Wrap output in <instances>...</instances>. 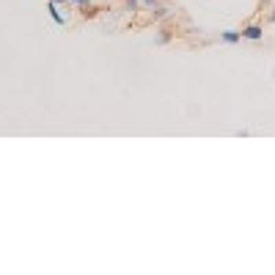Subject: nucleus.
<instances>
[{
    "mask_svg": "<svg viewBox=\"0 0 275 275\" xmlns=\"http://www.w3.org/2000/svg\"><path fill=\"white\" fill-rule=\"evenodd\" d=\"M143 6H146V9H157V6H160V0H143Z\"/></svg>",
    "mask_w": 275,
    "mask_h": 275,
    "instance_id": "nucleus-9",
    "label": "nucleus"
},
{
    "mask_svg": "<svg viewBox=\"0 0 275 275\" xmlns=\"http://www.w3.org/2000/svg\"><path fill=\"white\" fill-rule=\"evenodd\" d=\"M267 22H272V25H275V3H272V9L267 11Z\"/></svg>",
    "mask_w": 275,
    "mask_h": 275,
    "instance_id": "nucleus-10",
    "label": "nucleus"
},
{
    "mask_svg": "<svg viewBox=\"0 0 275 275\" xmlns=\"http://www.w3.org/2000/svg\"><path fill=\"white\" fill-rule=\"evenodd\" d=\"M140 9H143V0H124V11L130 14H138Z\"/></svg>",
    "mask_w": 275,
    "mask_h": 275,
    "instance_id": "nucleus-7",
    "label": "nucleus"
},
{
    "mask_svg": "<svg viewBox=\"0 0 275 275\" xmlns=\"http://www.w3.org/2000/svg\"><path fill=\"white\" fill-rule=\"evenodd\" d=\"M220 42H226V44H237V42H242V30H234V28L223 30V33H220Z\"/></svg>",
    "mask_w": 275,
    "mask_h": 275,
    "instance_id": "nucleus-4",
    "label": "nucleus"
},
{
    "mask_svg": "<svg viewBox=\"0 0 275 275\" xmlns=\"http://www.w3.org/2000/svg\"><path fill=\"white\" fill-rule=\"evenodd\" d=\"M171 42H173V30H171V28H160L157 36H154V44H157V47H165V44H171Z\"/></svg>",
    "mask_w": 275,
    "mask_h": 275,
    "instance_id": "nucleus-3",
    "label": "nucleus"
},
{
    "mask_svg": "<svg viewBox=\"0 0 275 275\" xmlns=\"http://www.w3.org/2000/svg\"><path fill=\"white\" fill-rule=\"evenodd\" d=\"M47 11H50L52 22H55L58 28H66V17L61 14V6H55V3H50V0H47Z\"/></svg>",
    "mask_w": 275,
    "mask_h": 275,
    "instance_id": "nucleus-2",
    "label": "nucleus"
},
{
    "mask_svg": "<svg viewBox=\"0 0 275 275\" xmlns=\"http://www.w3.org/2000/svg\"><path fill=\"white\" fill-rule=\"evenodd\" d=\"M171 17V9H165V6H157V9H151V19L154 22H163V19Z\"/></svg>",
    "mask_w": 275,
    "mask_h": 275,
    "instance_id": "nucleus-5",
    "label": "nucleus"
},
{
    "mask_svg": "<svg viewBox=\"0 0 275 275\" xmlns=\"http://www.w3.org/2000/svg\"><path fill=\"white\" fill-rule=\"evenodd\" d=\"M267 3H272V0H261V6H267Z\"/></svg>",
    "mask_w": 275,
    "mask_h": 275,
    "instance_id": "nucleus-12",
    "label": "nucleus"
},
{
    "mask_svg": "<svg viewBox=\"0 0 275 275\" xmlns=\"http://www.w3.org/2000/svg\"><path fill=\"white\" fill-rule=\"evenodd\" d=\"M69 3H72V6H75V9H85V6H88V3H91V0H69Z\"/></svg>",
    "mask_w": 275,
    "mask_h": 275,
    "instance_id": "nucleus-8",
    "label": "nucleus"
},
{
    "mask_svg": "<svg viewBox=\"0 0 275 275\" xmlns=\"http://www.w3.org/2000/svg\"><path fill=\"white\" fill-rule=\"evenodd\" d=\"M242 39H248V42H261V39H264V28H261L259 22L242 25Z\"/></svg>",
    "mask_w": 275,
    "mask_h": 275,
    "instance_id": "nucleus-1",
    "label": "nucleus"
},
{
    "mask_svg": "<svg viewBox=\"0 0 275 275\" xmlns=\"http://www.w3.org/2000/svg\"><path fill=\"white\" fill-rule=\"evenodd\" d=\"M50 3H55V6H64V3H69V0H50Z\"/></svg>",
    "mask_w": 275,
    "mask_h": 275,
    "instance_id": "nucleus-11",
    "label": "nucleus"
},
{
    "mask_svg": "<svg viewBox=\"0 0 275 275\" xmlns=\"http://www.w3.org/2000/svg\"><path fill=\"white\" fill-rule=\"evenodd\" d=\"M99 11H102V9H99V6L88 3V6H85V9H80V17H83V19H94V17H99Z\"/></svg>",
    "mask_w": 275,
    "mask_h": 275,
    "instance_id": "nucleus-6",
    "label": "nucleus"
}]
</instances>
